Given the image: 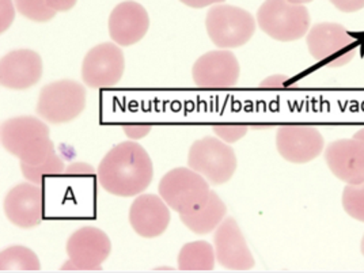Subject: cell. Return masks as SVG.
I'll return each instance as SVG.
<instances>
[{"label":"cell","instance_id":"obj_1","mask_svg":"<svg viewBox=\"0 0 364 273\" xmlns=\"http://www.w3.org/2000/svg\"><path fill=\"white\" fill-rule=\"evenodd\" d=\"M154 166L149 152L139 143L124 141L107 152L98 166V183L107 193L134 198L150 186Z\"/></svg>","mask_w":364,"mask_h":273},{"label":"cell","instance_id":"obj_2","mask_svg":"<svg viewBox=\"0 0 364 273\" xmlns=\"http://www.w3.org/2000/svg\"><path fill=\"white\" fill-rule=\"evenodd\" d=\"M0 140L23 166H37L56 154L48 125L34 116H19L3 122Z\"/></svg>","mask_w":364,"mask_h":273},{"label":"cell","instance_id":"obj_3","mask_svg":"<svg viewBox=\"0 0 364 273\" xmlns=\"http://www.w3.org/2000/svg\"><path fill=\"white\" fill-rule=\"evenodd\" d=\"M210 195V182L191 167L173 168L159 182V196L180 215L198 213L207 204Z\"/></svg>","mask_w":364,"mask_h":273},{"label":"cell","instance_id":"obj_4","mask_svg":"<svg viewBox=\"0 0 364 273\" xmlns=\"http://www.w3.org/2000/svg\"><path fill=\"white\" fill-rule=\"evenodd\" d=\"M259 29L273 40L289 43L304 38L310 31L311 18L304 4L289 0H265L257 11Z\"/></svg>","mask_w":364,"mask_h":273},{"label":"cell","instance_id":"obj_5","mask_svg":"<svg viewBox=\"0 0 364 273\" xmlns=\"http://www.w3.org/2000/svg\"><path fill=\"white\" fill-rule=\"evenodd\" d=\"M207 33L220 49L245 46L256 33V19L249 11L230 4H216L205 18Z\"/></svg>","mask_w":364,"mask_h":273},{"label":"cell","instance_id":"obj_6","mask_svg":"<svg viewBox=\"0 0 364 273\" xmlns=\"http://www.w3.org/2000/svg\"><path fill=\"white\" fill-rule=\"evenodd\" d=\"M306 43L314 60L332 68L348 64L358 48L356 38L343 25L334 22H322L310 28Z\"/></svg>","mask_w":364,"mask_h":273},{"label":"cell","instance_id":"obj_7","mask_svg":"<svg viewBox=\"0 0 364 273\" xmlns=\"http://www.w3.org/2000/svg\"><path fill=\"white\" fill-rule=\"evenodd\" d=\"M188 165L213 185L230 181L237 170L234 149L218 137L205 136L196 140L188 154Z\"/></svg>","mask_w":364,"mask_h":273},{"label":"cell","instance_id":"obj_8","mask_svg":"<svg viewBox=\"0 0 364 273\" xmlns=\"http://www.w3.org/2000/svg\"><path fill=\"white\" fill-rule=\"evenodd\" d=\"M86 89L75 80L63 79L46 85L37 102L38 116L50 124L73 122L85 110Z\"/></svg>","mask_w":364,"mask_h":273},{"label":"cell","instance_id":"obj_9","mask_svg":"<svg viewBox=\"0 0 364 273\" xmlns=\"http://www.w3.org/2000/svg\"><path fill=\"white\" fill-rule=\"evenodd\" d=\"M65 249L70 259L61 267L63 271H101L112 252V243L102 230L86 226L68 238Z\"/></svg>","mask_w":364,"mask_h":273},{"label":"cell","instance_id":"obj_10","mask_svg":"<svg viewBox=\"0 0 364 273\" xmlns=\"http://www.w3.org/2000/svg\"><path fill=\"white\" fill-rule=\"evenodd\" d=\"M125 59L122 49L113 43L91 48L82 63V79L92 89L113 87L122 80Z\"/></svg>","mask_w":364,"mask_h":273},{"label":"cell","instance_id":"obj_11","mask_svg":"<svg viewBox=\"0 0 364 273\" xmlns=\"http://www.w3.org/2000/svg\"><path fill=\"white\" fill-rule=\"evenodd\" d=\"M276 149L291 164L314 161L325 149V139L313 125H283L276 134Z\"/></svg>","mask_w":364,"mask_h":273},{"label":"cell","instance_id":"obj_12","mask_svg":"<svg viewBox=\"0 0 364 273\" xmlns=\"http://www.w3.org/2000/svg\"><path fill=\"white\" fill-rule=\"evenodd\" d=\"M240 73V63L228 49L207 52L198 58L192 68L196 86L205 89L234 87L238 83Z\"/></svg>","mask_w":364,"mask_h":273},{"label":"cell","instance_id":"obj_13","mask_svg":"<svg viewBox=\"0 0 364 273\" xmlns=\"http://www.w3.org/2000/svg\"><path fill=\"white\" fill-rule=\"evenodd\" d=\"M213 249L216 261L226 269L249 271L255 268V257L234 218H226L215 230Z\"/></svg>","mask_w":364,"mask_h":273},{"label":"cell","instance_id":"obj_14","mask_svg":"<svg viewBox=\"0 0 364 273\" xmlns=\"http://www.w3.org/2000/svg\"><path fill=\"white\" fill-rule=\"evenodd\" d=\"M3 207L13 225L29 230L38 226L44 218V193L38 185L22 182L7 192Z\"/></svg>","mask_w":364,"mask_h":273},{"label":"cell","instance_id":"obj_15","mask_svg":"<svg viewBox=\"0 0 364 273\" xmlns=\"http://www.w3.org/2000/svg\"><path fill=\"white\" fill-rule=\"evenodd\" d=\"M325 162L340 181L358 185L364 182V141L338 139L325 149Z\"/></svg>","mask_w":364,"mask_h":273},{"label":"cell","instance_id":"obj_16","mask_svg":"<svg viewBox=\"0 0 364 273\" xmlns=\"http://www.w3.org/2000/svg\"><path fill=\"white\" fill-rule=\"evenodd\" d=\"M43 75L41 56L31 49L9 52L0 60V83L6 89L26 90Z\"/></svg>","mask_w":364,"mask_h":273},{"label":"cell","instance_id":"obj_17","mask_svg":"<svg viewBox=\"0 0 364 273\" xmlns=\"http://www.w3.org/2000/svg\"><path fill=\"white\" fill-rule=\"evenodd\" d=\"M150 28L147 10L136 1L117 4L109 16V34L114 44L131 46L139 43Z\"/></svg>","mask_w":364,"mask_h":273},{"label":"cell","instance_id":"obj_18","mask_svg":"<svg viewBox=\"0 0 364 273\" xmlns=\"http://www.w3.org/2000/svg\"><path fill=\"white\" fill-rule=\"evenodd\" d=\"M168 205L161 196L144 193L137 196L129 208V223L143 238L162 235L170 225Z\"/></svg>","mask_w":364,"mask_h":273},{"label":"cell","instance_id":"obj_19","mask_svg":"<svg viewBox=\"0 0 364 273\" xmlns=\"http://www.w3.org/2000/svg\"><path fill=\"white\" fill-rule=\"evenodd\" d=\"M226 213V204L218 196L216 192L211 191L207 204L201 210L191 215H180V218L182 223L192 232L198 235H205L218 228V226L225 220Z\"/></svg>","mask_w":364,"mask_h":273},{"label":"cell","instance_id":"obj_20","mask_svg":"<svg viewBox=\"0 0 364 273\" xmlns=\"http://www.w3.org/2000/svg\"><path fill=\"white\" fill-rule=\"evenodd\" d=\"M215 249L211 243L196 241L183 245L178 255V269L181 271H213Z\"/></svg>","mask_w":364,"mask_h":273},{"label":"cell","instance_id":"obj_21","mask_svg":"<svg viewBox=\"0 0 364 273\" xmlns=\"http://www.w3.org/2000/svg\"><path fill=\"white\" fill-rule=\"evenodd\" d=\"M40 268V259L29 247L10 246L0 253V271H38Z\"/></svg>","mask_w":364,"mask_h":273},{"label":"cell","instance_id":"obj_22","mask_svg":"<svg viewBox=\"0 0 364 273\" xmlns=\"http://www.w3.org/2000/svg\"><path fill=\"white\" fill-rule=\"evenodd\" d=\"M21 170L23 177L29 182H33L36 185L44 183L46 178H52L56 176H60L65 173L64 162L58 154L52 155L44 164H40L37 166H23L21 165Z\"/></svg>","mask_w":364,"mask_h":273},{"label":"cell","instance_id":"obj_23","mask_svg":"<svg viewBox=\"0 0 364 273\" xmlns=\"http://www.w3.org/2000/svg\"><path fill=\"white\" fill-rule=\"evenodd\" d=\"M343 208L349 216L364 223V182L358 185L347 183L343 191Z\"/></svg>","mask_w":364,"mask_h":273},{"label":"cell","instance_id":"obj_24","mask_svg":"<svg viewBox=\"0 0 364 273\" xmlns=\"http://www.w3.org/2000/svg\"><path fill=\"white\" fill-rule=\"evenodd\" d=\"M16 6L21 16L34 22H48L58 13L49 7L46 0H16Z\"/></svg>","mask_w":364,"mask_h":273},{"label":"cell","instance_id":"obj_25","mask_svg":"<svg viewBox=\"0 0 364 273\" xmlns=\"http://www.w3.org/2000/svg\"><path fill=\"white\" fill-rule=\"evenodd\" d=\"M213 131L223 141L235 143L247 134L249 128L245 125H215Z\"/></svg>","mask_w":364,"mask_h":273},{"label":"cell","instance_id":"obj_26","mask_svg":"<svg viewBox=\"0 0 364 273\" xmlns=\"http://www.w3.org/2000/svg\"><path fill=\"white\" fill-rule=\"evenodd\" d=\"M341 13H356L364 9V0H329Z\"/></svg>","mask_w":364,"mask_h":273},{"label":"cell","instance_id":"obj_27","mask_svg":"<svg viewBox=\"0 0 364 273\" xmlns=\"http://www.w3.org/2000/svg\"><path fill=\"white\" fill-rule=\"evenodd\" d=\"M125 134L132 139H140L149 135L151 131V125H127L122 128Z\"/></svg>","mask_w":364,"mask_h":273},{"label":"cell","instance_id":"obj_28","mask_svg":"<svg viewBox=\"0 0 364 273\" xmlns=\"http://www.w3.org/2000/svg\"><path fill=\"white\" fill-rule=\"evenodd\" d=\"M77 0H46V3L49 4L50 9H53L55 11H68L71 10L76 4Z\"/></svg>","mask_w":364,"mask_h":273},{"label":"cell","instance_id":"obj_29","mask_svg":"<svg viewBox=\"0 0 364 273\" xmlns=\"http://www.w3.org/2000/svg\"><path fill=\"white\" fill-rule=\"evenodd\" d=\"M180 1L192 9H203V7H208L213 4H219L225 0H180Z\"/></svg>","mask_w":364,"mask_h":273},{"label":"cell","instance_id":"obj_30","mask_svg":"<svg viewBox=\"0 0 364 273\" xmlns=\"http://www.w3.org/2000/svg\"><path fill=\"white\" fill-rule=\"evenodd\" d=\"M67 174H83V173H94V168H91L87 164H73L65 170Z\"/></svg>","mask_w":364,"mask_h":273},{"label":"cell","instance_id":"obj_31","mask_svg":"<svg viewBox=\"0 0 364 273\" xmlns=\"http://www.w3.org/2000/svg\"><path fill=\"white\" fill-rule=\"evenodd\" d=\"M287 79V76L284 75H274L269 76L268 79H265L262 83H261V86H269V87H276V86H283V83H284V80Z\"/></svg>","mask_w":364,"mask_h":273},{"label":"cell","instance_id":"obj_32","mask_svg":"<svg viewBox=\"0 0 364 273\" xmlns=\"http://www.w3.org/2000/svg\"><path fill=\"white\" fill-rule=\"evenodd\" d=\"M356 139H360V140H363L364 141V128H362V129H359L356 134H355V136Z\"/></svg>","mask_w":364,"mask_h":273},{"label":"cell","instance_id":"obj_33","mask_svg":"<svg viewBox=\"0 0 364 273\" xmlns=\"http://www.w3.org/2000/svg\"><path fill=\"white\" fill-rule=\"evenodd\" d=\"M289 1L294 4H306V3H311L313 0H289Z\"/></svg>","mask_w":364,"mask_h":273},{"label":"cell","instance_id":"obj_34","mask_svg":"<svg viewBox=\"0 0 364 273\" xmlns=\"http://www.w3.org/2000/svg\"><path fill=\"white\" fill-rule=\"evenodd\" d=\"M360 252H362V255L364 256V235L363 238H362V243H360Z\"/></svg>","mask_w":364,"mask_h":273}]
</instances>
